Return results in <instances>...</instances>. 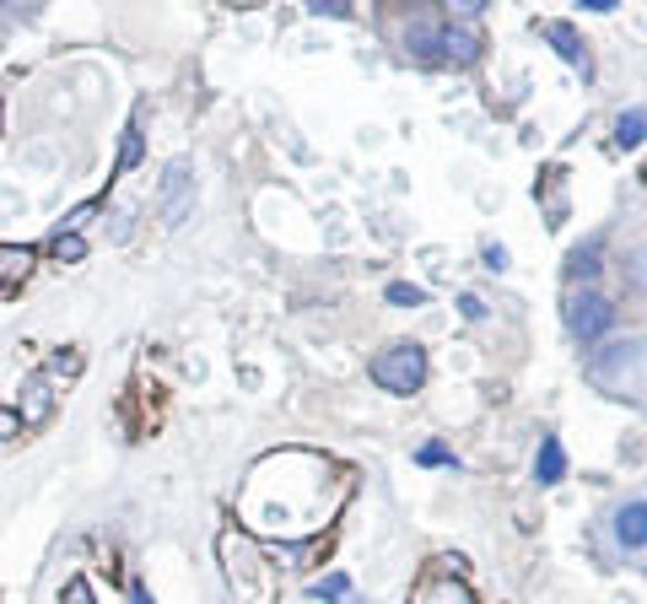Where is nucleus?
Masks as SVG:
<instances>
[{"instance_id":"f257e3e1","label":"nucleus","mask_w":647,"mask_h":604,"mask_svg":"<svg viewBox=\"0 0 647 604\" xmlns=\"http://www.w3.org/2000/svg\"><path fill=\"white\" fill-rule=\"evenodd\" d=\"M302 470V453H270L254 464L248 491H243V519L254 529H270V534H308V529L329 524L335 502L340 496H324V485H335V470L324 464L319 453L308 459V475L297 481Z\"/></svg>"},{"instance_id":"f03ea898","label":"nucleus","mask_w":647,"mask_h":604,"mask_svg":"<svg viewBox=\"0 0 647 604\" xmlns=\"http://www.w3.org/2000/svg\"><path fill=\"white\" fill-rule=\"evenodd\" d=\"M372 383L389 389V395H415L427 383V346L415 340H389L378 357H372Z\"/></svg>"},{"instance_id":"7ed1b4c3","label":"nucleus","mask_w":647,"mask_h":604,"mask_svg":"<svg viewBox=\"0 0 647 604\" xmlns=\"http://www.w3.org/2000/svg\"><path fill=\"white\" fill-rule=\"evenodd\" d=\"M609 324H615V303H609L605 291H572L566 297V329H572V340H583V346H594L599 335H609Z\"/></svg>"},{"instance_id":"20e7f679","label":"nucleus","mask_w":647,"mask_h":604,"mask_svg":"<svg viewBox=\"0 0 647 604\" xmlns=\"http://www.w3.org/2000/svg\"><path fill=\"white\" fill-rule=\"evenodd\" d=\"M157 211H162L167 227H184V222H189V211H195V173H189V162H167V167H162Z\"/></svg>"},{"instance_id":"39448f33","label":"nucleus","mask_w":647,"mask_h":604,"mask_svg":"<svg viewBox=\"0 0 647 604\" xmlns=\"http://www.w3.org/2000/svg\"><path fill=\"white\" fill-rule=\"evenodd\" d=\"M54 400H60V389H54V378H49V372H33V378L22 383V405H17V416H22V427H43V421L54 416Z\"/></svg>"},{"instance_id":"423d86ee","label":"nucleus","mask_w":647,"mask_h":604,"mask_svg":"<svg viewBox=\"0 0 647 604\" xmlns=\"http://www.w3.org/2000/svg\"><path fill=\"white\" fill-rule=\"evenodd\" d=\"M438 54L453 60V65H475L481 60V33H470L464 22H448V28H438Z\"/></svg>"},{"instance_id":"0eeeda50","label":"nucleus","mask_w":647,"mask_h":604,"mask_svg":"<svg viewBox=\"0 0 647 604\" xmlns=\"http://www.w3.org/2000/svg\"><path fill=\"white\" fill-rule=\"evenodd\" d=\"M615 540H620L626 551H643L647 545V502H626V508L615 513Z\"/></svg>"},{"instance_id":"6e6552de","label":"nucleus","mask_w":647,"mask_h":604,"mask_svg":"<svg viewBox=\"0 0 647 604\" xmlns=\"http://www.w3.org/2000/svg\"><path fill=\"white\" fill-rule=\"evenodd\" d=\"M28 270H33V248L0 243V291H17V286L28 281Z\"/></svg>"},{"instance_id":"1a4fd4ad","label":"nucleus","mask_w":647,"mask_h":604,"mask_svg":"<svg viewBox=\"0 0 647 604\" xmlns=\"http://www.w3.org/2000/svg\"><path fill=\"white\" fill-rule=\"evenodd\" d=\"M410 604H475V594H470L459 577H427Z\"/></svg>"},{"instance_id":"9d476101","label":"nucleus","mask_w":647,"mask_h":604,"mask_svg":"<svg viewBox=\"0 0 647 604\" xmlns=\"http://www.w3.org/2000/svg\"><path fill=\"white\" fill-rule=\"evenodd\" d=\"M540 39H551V49L562 54L566 65H583V71H588V54H583V39L572 33V22H545Z\"/></svg>"},{"instance_id":"9b49d317","label":"nucleus","mask_w":647,"mask_h":604,"mask_svg":"<svg viewBox=\"0 0 647 604\" xmlns=\"http://www.w3.org/2000/svg\"><path fill=\"white\" fill-rule=\"evenodd\" d=\"M534 475H540V485H556L566 475L562 438H545V443H540V453H534Z\"/></svg>"},{"instance_id":"f8f14e48","label":"nucleus","mask_w":647,"mask_h":604,"mask_svg":"<svg viewBox=\"0 0 647 604\" xmlns=\"http://www.w3.org/2000/svg\"><path fill=\"white\" fill-rule=\"evenodd\" d=\"M643 141H647V114L643 109H631V114H620V120H615V146L637 152Z\"/></svg>"},{"instance_id":"ddd939ff","label":"nucleus","mask_w":647,"mask_h":604,"mask_svg":"<svg viewBox=\"0 0 647 604\" xmlns=\"http://www.w3.org/2000/svg\"><path fill=\"white\" fill-rule=\"evenodd\" d=\"M404 49L421 54V60L438 54V28H432V22H410V28H404Z\"/></svg>"},{"instance_id":"4468645a","label":"nucleus","mask_w":647,"mask_h":604,"mask_svg":"<svg viewBox=\"0 0 647 604\" xmlns=\"http://www.w3.org/2000/svg\"><path fill=\"white\" fill-rule=\"evenodd\" d=\"M383 297H389L394 308H421V303H427V291H421V286H410V281H389Z\"/></svg>"},{"instance_id":"2eb2a0df","label":"nucleus","mask_w":647,"mask_h":604,"mask_svg":"<svg viewBox=\"0 0 647 604\" xmlns=\"http://www.w3.org/2000/svg\"><path fill=\"white\" fill-rule=\"evenodd\" d=\"M346 594H351V577H346V572H329V577H324V583H314V600H346Z\"/></svg>"},{"instance_id":"dca6fc26","label":"nucleus","mask_w":647,"mask_h":604,"mask_svg":"<svg viewBox=\"0 0 647 604\" xmlns=\"http://www.w3.org/2000/svg\"><path fill=\"white\" fill-rule=\"evenodd\" d=\"M141 162V130H124V146H120V162H114V178L120 173H130Z\"/></svg>"},{"instance_id":"f3484780","label":"nucleus","mask_w":647,"mask_h":604,"mask_svg":"<svg viewBox=\"0 0 647 604\" xmlns=\"http://www.w3.org/2000/svg\"><path fill=\"white\" fill-rule=\"evenodd\" d=\"M54 259H60V265H76V259H86V243H81L76 233H60V238H54Z\"/></svg>"},{"instance_id":"a211bd4d","label":"nucleus","mask_w":647,"mask_h":604,"mask_svg":"<svg viewBox=\"0 0 647 604\" xmlns=\"http://www.w3.org/2000/svg\"><path fill=\"white\" fill-rule=\"evenodd\" d=\"M566 276H572V281H594V276H599V259H594V248H588V254L577 248V254H572V265H566Z\"/></svg>"},{"instance_id":"6ab92c4d","label":"nucleus","mask_w":647,"mask_h":604,"mask_svg":"<svg viewBox=\"0 0 647 604\" xmlns=\"http://www.w3.org/2000/svg\"><path fill=\"white\" fill-rule=\"evenodd\" d=\"M308 11H314V17H340V22H351V17H357V6H351V0H308Z\"/></svg>"},{"instance_id":"aec40b11","label":"nucleus","mask_w":647,"mask_h":604,"mask_svg":"<svg viewBox=\"0 0 647 604\" xmlns=\"http://www.w3.org/2000/svg\"><path fill=\"white\" fill-rule=\"evenodd\" d=\"M43 372H49V378H76V372H81V357H76V351H54Z\"/></svg>"},{"instance_id":"412c9836","label":"nucleus","mask_w":647,"mask_h":604,"mask_svg":"<svg viewBox=\"0 0 647 604\" xmlns=\"http://www.w3.org/2000/svg\"><path fill=\"white\" fill-rule=\"evenodd\" d=\"M443 6H448V17H453V22H470V17H481L485 0H443Z\"/></svg>"},{"instance_id":"4be33fe9","label":"nucleus","mask_w":647,"mask_h":604,"mask_svg":"<svg viewBox=\"0 0 647 604\" xmlns=\"http://www.w3.org/2000/svg\"><path fill=\"white\" fill-rule=\"evenodd\" d=\"M60 604H92V588H86L81 577H71V583H65V594H60Z\"/></svg>"},{"instance_id":"5701e85b","label":"nucleus","mask_w":647,"mask_h":604,"mask_svg":"<svg viewBox=\"0 0 647 604\" xmlns=\"http://www.w3.org/2000/svg\"><path fill=\"white\" fill-rule=\"evenodd\" d=\"M17 432H22V416L17 410H0V443H11Z\"/></svg>"},{"instance_id":"b1692460","label":"nucleus","mask_w":647,"mask_h":604,"mask_svg":"<svg viewBox=\"0 0 647 604\" xmlns=\"http://www.w3.org/2000/svg\"><path fill=\"white\" fill-rule=\"evenodd\" d=\"M459 308H464V319H485V303L475 297V291H464V297H459Z\"/></svg>"},{"instance_id":"393cba45","label":"nucleus","mask_w":647,"mask_h":604,"mask_svg":"<svg viewBox=\"0 0 647 604\" xmlns=\"http://www.w3.org/2000/svg\"><path fill=\"white\" fill-rule=\"evenodd\" d=\"M485 270H507V248H502V243L485 248Z\"/></svg>"},{"instance_id":"a878e982","label":"nucleus","mask_w":647,"mask_h":604,"mask_svg":"<svg viewBox=\"0 0 647 604\" xmlns=\"http://www.w3.org/2000/svg\"><path fill=\"white\" fill-rule=\"evenodd\" d=\"M421 464H448V448L443 443H427V448H421Z\"/></svg>"},{"instance_id":"bb28decb","label":"nucleus","mask_w":647,"mask_h":604,"mask_svg":"<svg viewBox=\"0 0 647 604\" xmlns=\"http://www.w3.org/2000/svg\"><path fill=\"white\" fill-rule=\"evenodd\" d=\"M620 0H583V11H615Z\"/></svg>"},{"instance_id":"cd10ccee","label":"nucleus","mask_w":647,"mask_h":604,"mask_svg":"<svg viewBox=\"0 0 647 604\" xmlns=\"http://www.w3.org/2000/svg\"><path fill=\"white\" fill-rule=\"evenodd\" d=\"M130 604H152V594H146V588L135 583V588H130Z\"/></svg>"},{"instance_id":"c85d7f7f","label":"nucleus","mask_w":647,"mask_h":604,"mask_svg":"<svg viewBox=\"0 0 647 604\" xmlns=\"http://www.w3.org/2000/svg\"><path fill=\"white\" fill-rule=\"evenodd\" d=\"M394 6H410V11H415V6H421V0H394Z\"/></svg>"}]
</instances>
